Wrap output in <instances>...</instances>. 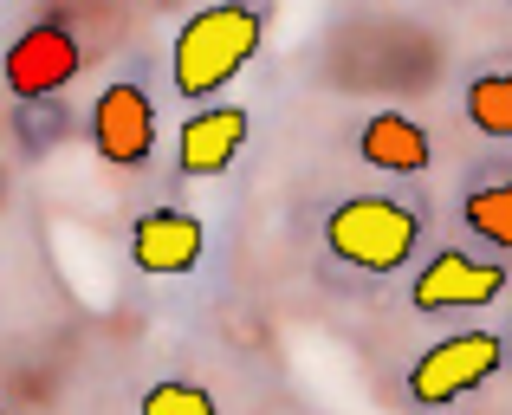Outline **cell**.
Here are the masks:
<instances>
[{"mask_svg":"<svg viewBox=\"0 0 512 415\" xmlns=\"http://www.w3.org/2000/svg\"><path fill=\"white\" fill-rule=\"evenodd\" d=\"M260 7H247V0H214V7H201L195 20H182V33H175V91L182 98H214V91H227L240 72H247V59L260 52Z\"/></svg>","mask_w":512,"mask_h":415,"instance_id":"1","label":"cell"},{"mask_svg":"<svg viewBox=\"0 0 512 415\" xmlns=\"http://www.w3.org/2000/svg\"><path fill=\"white\" fill-rule=\"evenodd\" d=\"M415 240H422V214L396 195H350L325 221L331 260L357 266V273H396L415 253Z\"/></svg>","mask_w":512,"mask_h":415,"instance_id":"2","label":"cell"},{"mask_svg":"<svg viewBox=\"0 0 512 415\" xmlns=\"http://www.w3.org/2000/svg\"><path fill=\"white\" fill-rule=\"evenodd\" d=\"M506 364V338L500 331H454V338L428 344L409 364V396L422 409H448L461 396H474L480 383H493Z\"/></svg>","mask_w":512,"mask_h":415,"instance_id":"3","label":"cell"},{"mask_svg":"<svg viewBox=\"0 0 512 415\" xmlns=\"http://www.w3.org/2000/svg\"><path fill=\"white\" fill-rule=\"evenodd\" d=\"M500 292H506L500 260H474V253H461V247H441L435 260L415 273L409 305L428 312V318H441V312H480V305H493Z\"/></svg>","mask_w":512,"mask_h":415,"instance_id":"4","label":"cell"},{"mask_svg":"<svg viewBox=\"0 0 512 415\" xmlns=\"http://www.w3.org/2000/svg\"><path fill=\"white\" fill-rule=\"evenodd\" d=\"M91 143H98V156L111 169H143L156 150V104L143 85H130V78H117V85L98 91V104H91Z\"/></svg>","mask_w":512,"mask_h":415,"instance_id":"5","label":"cell"},{"mask_svg":"<svg viewBox=\"0 0 512 415\" xmlns=\"http://www.w3.org/2000/svg\"><path fill=\"white\" fill-rule=\"evenodd\" d=\"M78 65H85L78 39L65 33L59 20H39L7 46V65H0V72H7L13 98H52V91H65L78 78Z\"/></svg>","mask_w":512,"mask_h":415,"instance_id":"6","label":"cell"},{"mask_svg":"<svg viewBox=\"0 0 512 415\" xmlns=\"http://www.w3.org/2000/svg\"><path fill=\"white\" fill-rule=\"evenodd\" d=\"M201 247H208V234H201V221L182 214V208H150L137 227H130V260H137L143 273H156V279L195 273Z\"/></svg>","mask_w":512,"mask_h":415,"instance_id":"7","label":"cell"},{"mask_svg":"<svg viewBox=\"0 0 512 415\" xmlns=\"http://www.w3.org/2000/svg\"><path fill=\"white\" fill-rule=\"evenodd\" d=\"M247 143V111L240 104H214V111H195L175 137V163H182L188 182H208V176H227V163L240 156Z\"/></svg>","mask_w":512,"mask_h":415,"instance_id":"8","label":"cell"},{"mask_svg":"<svg viewBox=\"0 0 512 415\" xmlns=\"http://www.w3.org/2000/svg\"><path fill=\"white\" fill-rule=\"evenodd\" d=\"M357 156L370 169H383V176H422V169L435 163V143H428V130L415 124V117L376 111L370 124L357 130Z\"/></svg>","mask_w":512,"mask_h":415,"instance_id":"9","label":"cell"},{"mask_svg":"<svg viewBox=\"0 0 512 415\" xmlns=\"http://www.w3.org/2000/svg\"><path fill=\"white\" fill-rule=\"evenodd\" d=\"M467 124L493 143H512V72H480L467 85Z\"/></svg>","mask_w":512,"mask_h":415,"instance_id":"10","label":"cell"},{"mask_svg":"<svg viewBox=\"0 0 512 415\" xmlns=\"http://www.w3.org/2000/svg\"><path fill=\"white\" fill-rule=\"evenodd\" d=\"M461 221L474 227L487 247L512 253V176H506V182H487V189L467 195V202H461Z\"/></svg>","mask_w":512,"mask_h":415,"instance_id":"11","label":"cell"},{"mask_svg":"<svg viewBox=\"0 0 512 415\" xmlns=\"http://www.w3.org/2000/svg\"><path fill=\"white\" fill-rule=\"evenodd\" d=\"M143 415H221L201 383H150L143 390Z\"/></svg>","mask_w":512,"mask_h":415,"instance_id":"12","label":"cell"},{"mask_svg":"<svg viewBox=\"0 0 512 415\" xmlns=\"http://www.w3.org/2000/svg\"><path fill=\"white\" fill-rule=\"evenodd\" d=\"M0 415H7V409H0Z\"/></svg>","mask_w":512,"mask_h":415,"instance_id":"13","label":"cell"}]
</instances>
